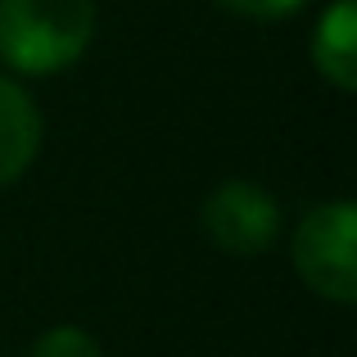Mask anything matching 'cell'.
<instances>
[{
    "label": "cell",
    "instance_id": "obj_3",
    "mask_svg": "<svg viewBox=\"0 0 357 357\" xmlns=\"http://www.w3.org/2000/svg\"><path fill=\"white\" fill-rule=\"evenodd\" d=\"M204 236L231 258H258L280 236V204L253 181H222L199 208Z\"/></svg>",
    "mask_w": 357,
    "mask_h": 357
},
{
    "label": "cell",
    "instance_id": "obj_2",
    "mask_svg": "<svg viewBox=\"0 0 357 357\" xmlns=\"http://www.w3.org/2000/svg\"><path fill=\"white\" fill-rule=\"evenodd\" d=\"M294 271L312 294L349 307L357 298V204L331 199L303 213L294 227Z\"/></svg>",
    "mask_w": 357,
    "mask_h": 357
},
{
    "label": "cell",
    "instance_id": "obj_4",
    "mask_svg": "<svg viewBox=\"0 0 357 357\" xmlns=\"http://www.w3.org/2000/svg\"><path fill=\"white\" fill-rule=\"evenodd\" d=\"M41 149V114L18 82L0 77V190L32 167Z\"/></svg>",
    "mask_w": 357,
    "mask_h": 357
},
{
    "label": "cell",
    "instance_id": "obj_1",
    "mask_svg": "<svg viewBox=\"0 0 357 357\" xmlns=\"http://www.w3.org/2000/svg\"><path fill=\"white\" fill-rule=\"evenodd\" d=\"M96 0H0V59L23 77H54L86 54Z\"/></svg>",
    "mask_w": 357,
    "mask_h": 357
},
{
    "label": "cell",
    "instance_id": "obj_6",
    "mask_svg": "<svg viewBox=\"0 0 357 357\" xmlns=\"http://www.w3.org/2000/svg\"><path fill=\"white\" fill-rule=\"evenodd\" d=\"M27 357H105V349H100V340L91 331H82V326H50V331L32 344Z\"/></svg>",
    "mask_w": 357,
    "mask_h": 357
},
{
    "label": "cell",
    "instance_id": "obj_7",
    "mask_svg": "<svg viewBox=\"0 0 357 357\" xmlns=\"http://www.w3.org/2000/svg\"><path fill=\"white\" fill-rule=\"evenodd\" d=\"M218 5L240 14V18H253V23H276V18L298 14L307 0H218Z\"/></svg>",
    "mask_w": 357,
    "mask_h": 357
},
{
    "label": "cell",
    "instance_id": "obj_5",
    "mask_svg": "<svg viewBox=\"0 0 357 357\" xmlns=\"http://www.w3.org/2000/svg\"><path fill=\"white\" fill-rule=\"evenodd\" d=\"M312 63L335 91H357V0H335L312 27Z\"/></svg>",
    "mask_w": 357,
    "mask_h": 357
}]
</instances>
